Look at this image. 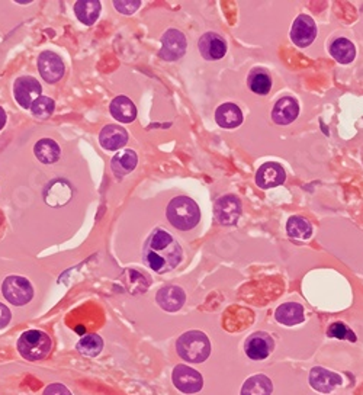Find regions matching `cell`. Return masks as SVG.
Masks as SVG:
<instances>
[{
    "instance_id": "83f0119b",
    "label": "cell",
    "mask_w": 363,
    "mask_h": 395,
    "mask_svg": "<svg viewBox=\"0 0 363 395\" xmlns=\"http://www.w3.org/2000/svg\"><path fill=\"white\" fill-rule=\"evenodd\" d=\"M330 54L342 64H349L356 56V48L352 41L346 38L334 40L330 45Z\"/></svg>"
},
{
    "instance_id": "277c9868",
    "label": "cell",
    "mask_w": 363,
    "mask_h": 395,
    "mask_svg": "<svg viewBox=\"0 0 363 395\" xmlns=\"http://www.w3.org/2000/svg\"><path fill=\"white\" fill-rule=\"evenodd\" d=\"M51 338L45 331L28 330L18 340V352L26 360H42L51 352Z\"/></svg>"
},
{
    "instance_id": "ac0fdd59",
    "label": "cell",
    "mask_w": 363,
    "mask_h": 395,
    "mask_svg": "<svg viewBox=\"0 0 363 395\" xmlns=\"http://www.w3.org/2000/svg\"><path fill=\"white\" fill-rule=\"evenodd\" d=\"M299 114V105L296 99L291 96H285L279 99L272 111V119L277 125H288L298 118Z\"/></svg>"
},
{
    "instance_id": "f1b7e54d",
    "label": "cell",
    "mask_w": 363,
    "mask_h": 395,
    "mask_svg": "<svg viewBox=\"0 0 363 395\" xmlns=\"http://www.w3.org/2000/svg\"><path fill=\"white\" fill-rule=\"evenodd\" d=\"M287 231H288V234L291 237H294V239L309 240L310 237H311V234H313V227L305 218L295 216V217H291L288 220Z\"/></svg>"
},
{
    "instance_id": "ffe728a7",
    "label": "cell",
    "mask_w": 363,
    "mask_h": 395,
    "mask_svg": "<svg viewBox=\"0 0 363 395\" xmlns=\"http://www.w3.org/2000/svg\"><path fill=\"white\" fill-rule=\"evenodd\" d=\"M275 319L277 323L284 326L301 324L305 320V311L304 307L298 302H285L276 308Z\"/></svg>"
},
{
    "instance_id": "7402d4cb",
    "label": "cell",
    "mask_w": 363,
    "mask_h": 395,
    "mask_svg": "<svg viewBox=\"0 0 363 395\" xmlns=\"http://www.w3.org/2000/svg\"><path fill=\"white\" fill-rule=\"evenodd\" d=\"M215 121L221 128H236L243 122V112L236 103H222L215 111Z\"/></svg>"
},
{
    "instance_id": "9a60e30c",
    "label": "cell",
    "mask_w": 363,
    "mask_h": 395,
    "mask_svg": "<svg viewBox=\"0 0 363 395\" xmlns=\"http://www.w3.org/2000/svg\"><path fill=\"white\" fill-rule=\"evenodd\" d=\"M156 301L161 309L167 312H176L183 307L186 301V294L180 286L169 285L160 289L156 295Z\"/></svg>"
},
{
    "instance_id": "4dcf8cb0",
    "label": "cell",
    "mask_w": 363,
    "mask_h": 395,
    "mask_svg": "<svg viewBox=\"0 0 363 395\" xmlns=\"http://www.w3.org/2000/svg\"><path fill=\"white\" fill-rule=\"evenodd\" d=\"M54 110H55V102L48 96H40L38 99L34 100L31 107L33 115L38 119L50 118L54 114Z\"/></svg>"
},
{
    "instance_id": "7c38bea8",
    "label": "cell",
    "mask_w": 363,
    "mask_h": 395,
    "mask_svg": "<svg viewBox=\"0 0 363 395\" xmlns=\"http://www.w3.org/2000/svg\"><path fill=\"white\" fill-rule=\"evenodd\" d=\"M214 214L222 225H234L241 214V204L234 195H226L215 202Z\"/></svg>"
},
{
    "instance_id": "ba28073f",
    "label": "cell",
    "mask_w": 363,
    "mask_h": 395,
    "mask_svg": "<svg viewBox=\"0 0 363 395\" xmlns=\"http://www.w3.org/2000/svg\"><path fill=\"white\" fill-rule=\"evenodd\" d=\"M275 349V340L266 331H256L246 340L244 352L251 360H265Z\"/></svg>"
},
{
    "instance_id": "8992f818",
    "label": "cell",
    "mask_w": 363,
    "mask_h": 395,
    "mask_svg": "<svg viewBox=\"0 0 363 395\" xmlns=\"http://www.w3.org/2000/svg\"><path fill=\"white\" fill-rule=\"evenodd\" d=\"M42 88L33 76H21L13 83V96L23 110H31L35 99L41 96Z\"/></svg>"
},
{
    "instance_id": "30bf717a",
    "label": "cell",
    "mask_w": 363,
    "mask_h": 395,
    "mask_svg": "<svg viewBox=\"0 0 363 395\" xmlns=\"http://www.w3.org/2000/svg\"><path fill=\"white\" fill-rule=\"evenodd\" d=\"M38 70L47 83H57L64 76V63L52 51H42L38 56Z\"/></svg>"
},
{
    "instance_id": "484cf974",
    "label": "cell",
    "mask_w": 363,
    "mask_h": 395,
    "mask_svg": "<svg viewBox=\"0 0 363 395\" xmlns=\"http://www.w3.org/2000/svg\"><path fill=\"white\" fill-rule=\"evenodd\" d=\"M34 154L37 159L44 163V165H52L55 162H59L62 150L59 144L51 138H42L40 140L35 147H34Z\"/></svg>"
},
{
    "instance_id": "d4e9b609",
    "label": "cell",
    "mask_w": 363,
    "mask_h": 395,
    "mask_svg": "<svg viewBox=\"0 0 363 395\" xmlns=\"http://www.w3.org/2000/svg\"><path fill=\"white\" fill-rule=\"evenodd\" d=\"M247 85L256 95H267L272 89V77L263 67H255L247 77Z\"/></svg>"
},
{
    "instance_id": "d6a6232c",
    "label": "cell",
    "mask_w": 363,
    "mask_h": 395,
    "mask_svg": "<svg viewBox=\"0 0 363 395\" xmlns=\"http://www.w3.org/2000/svg\"><path fill=\"white\" fill-rule=\"evenodd\" d=\"M114 6L124 15H132L142 6V2L139 0H117V2H114Z\"/></svg>"
},
{
    "instance_id": "d590c367",
    "label": "cell",
    "mask_w": 363,
    "mask_h": 395,
    "mask_svg": "<svg viewBox=\"0 0 363 395\" xmlns=\"http://www.w3.org/2000/svg\"><path fill=\"white\" fill-rule=\"evenodd\" d=\"M5 125H6V112L4 111L2 107H0V129H4Z\"/></svg>"
},
{
    "instance_id": "9c48e42d",
    "label": "cell",
    "mask_w": 363,
    "mask_h": 395,
    "mask_svg": "<svg viewBox=\"0 0 363 395\" xmlns=\"http://www.w3.org/2000/svg\"><path fill=\"white\" fill-rule=\"evenodd\" d=\"M173 384L183 394H197L204 387L202 375L188 365H178L173 370Z\"/></svg>"
},
{
    "instance_id": "e575fe53",
    "label": "cell",
    "mask_w": 363,
    "mask_h": 395,
    "mask_svg": "<svg viewBox=\"0 0 363 395\" xmlns=\"http://www.w3.org/2000/svg\"><path fill=\"white\" fill-rule=\"evenodd\" d=\"M11 319H12L11 309L5 304L0 302V329L6 327L11 323Z\"/></svg>"
},
{
    "instance_id": "52a82bcc",
    "label": "cell",
    "mask_w": 363,
    "mask_h": 395,
    "mask_svg": "<svg viewBox=\"0 0 363 395\" xmlns=\"http://www.w3.org/2000/svg\"><path fill=\"white\" fill-rule=\"evenodd\" d=\"M186 37L178 30L166 31L161 37V49L159 56L166 61H176L186 52Z\"/></svg>"
},
{
    "instance_id": "836d02e7",
    "label": "cell",
    "mask_w": 363,
    "mask_h": 395,
    "mask_svg": "<svg viewBox=\"0 0 363 395\" xmlns=\"http://www.w3.org/2000/svg\"><path fill=\"white\" fill-rule=\"evenodd\" d=\"M44 395H71V392L63 384H51L44 389Z\"/></svg>"
},
{
    "instance_id": "2e32d148",
    "label": "cell",
    "mask_w": 363,
    "mask_h": 395,
    "mask_svg": "<svg viewBox=\"0 0 363 395\" xmlns=\"http://www.w3.org/2000/svg\"><path fill=\"white\" fill-rule=\"evenodd\" d=\"M342 382H343V379L339 374L331 372V371L325 370V367L316 366L310 371V385L313 387V389H316L318 392L328 394L334 388L342 385Z\"/></svg>"
},
{
    "instance_id": "603a6c76",
    "label": "cell",
    "mask_w": 363,
    "mask_h": 395,
    "mask_svg": "<svg viewBox=\"0 0 363 395\" xmlns=\"http://www.w3.org/2000/svg\"><path fill=\"white\" fill-rule=\"evenodd\" d=\"M137 153L134 150H125L114 155V159L110 160V169H113L114 175L121 180L124 176H127L137 167Z\"/></svg>"
},
{
    "instance_id": "f546056e",
    "label": "cell",
    "mask_w": 363,
    "mask_h": 395,
    "mask_svg": "<svg viewBox=\"0 0 363 395\" xmlns=\"http://www.w3.org/2000/svg\"><path fill=\"white\" fill-rule=\"evenodd\" d=\"M76 349L85 356L89 358H96L102 349H103V340L98 336V334H88V336H83L79 343L76 346Z\"/></svg>"
},
{
    "instance_id": "d6986e66",
    "label": "cell",
    "mask_w": 363,
    "mask_h": 395,
    "mask_svg": "<svg viewBox=\"0 0 363 395\" xmlns=\"http://www.w3.org/2000/svg\"><path fill=\"white\" fill-rule=\"evenodd\" d=\"M285 179V170L277 163H265L256 173V183L262 189H270L282 185Z\"/></svg>"
},
{
    "instance_id": "4316f807",
    "label": "cell",
    "mask_w": 363,
    "mask_h": 395,
    "mask_svg": "<svg viewBox=\"0 0 363 395\" xmlns=\"http://www.w3.org/2000/svg\"><path fill=\"white\" fill-rule=\"evenodd\" d=\"M273 392V382L269 377L263 374H258L250 377L243 388L240 395H270Z\"/></svg>"
},
{
    "instance_id": "7a4b0ae2",
    "label": "cell",
    "mask_w": 363,
    "mask_h": 395,
    "mask_svg": "<svg viewBox=\"0 0 363 395\" xmlns=\"http://www.w3.org/2000/svg\"><path fill=\"white\" fill-rule=\"evenodd\" d=\"M166 214L169 223L180 231H189L197 227L201 221V211L198 204L188 196L173 198L169 206H167Z\"/></svg>"
},
{
    "instance_id": "44dd1931",
    "label": "cell",
    "mask_w": 363,
    "mask_h": 395,
    "mask_svg": "<svg viewBox=\"0 0 363 395\" xmlns=\"http://www.w3.org/2000/svg\"><path fill=\"white\" fill-rule=\"evenodd\" d=\"M110 115L122 124H131L137 118L134 102L127 96H117L109 105Z\"/></svg>"
},
{
    "instance_id": "8fae6325",
    "label": "cell",
    "mask_w": 363,
    "mask_h": 395,
    "mask_svg": "<svg viewBox=\"0 0 363 395\" xmlns=\"http://www.w3.org/2000/svg\"><path fill=\"white\" fill-rule=\"evenodd\" d=\"M317 37V25L309 15H299L291 28V40L299 48H305L314 42Z\"/></svg>"
},
{
    "instance_id": "1f68e13d",
    "label": "cell",
    "mask_w": 363,
    "mask_h": 395,
    "mask_svg": "<svg viewBox=\"0 0 363 395\" xmlns=\"http://www.w3.org/2000/svg\"><path fill=\"white\" fill-rule=\"evenodd\" d=\"M327 336L333 337V338H339V340H349V341H356V334L345 324L340 322L333 323L328 330H327Z\"/></svg>"
},
{
    "instance_id": "3957f363",
    "label": "cell",
    "mask_w": 363,
    "mask_h": 395,
    "mask_svg": "<svg viewBox=\"0 0 363 395\" xmlns=\"http://www.w3.org/2000/svg\"><path fill=\"white\" fill-rule=\"evenodd\" d=\"M176 350L178 355L186 362L202 363L211 355V341L202 331H186L178 338Z\"/></svg>"
},
{
    "instance_id": "e0dca14e",
    "label": "cell",
    "mask_w": 363,
    "mask_h": 395,
    "mask_svg": "<svg viewBox=\"0 0 363 395\" xmlns=\"http://www.w3.org/2000/svg\"><path fill=\"white\" fill-rule=\"evenodd\" d=\"M128 143V133L127 129L117 125V124H109L103 126L99 134V144L102 148L108 151H115L122 148Z\"/></svg>"
},
{
    "instance_id": "cb8c5ba5",
    "label": "cell",
    "mask_w": 363,
    "mask_h": 395,
    "mask_svg": "<svg viewBox=\"0 0 363 395\" xmlns=\"http://www.w3.org/2000/svg\"><path fill=\"white\" fill-rule=\"evenodd\" d=\"M102 5L98 0H79L74 4V13L77 19L88 26L93 25L100 15Z\"/></svg>"
},
{
    "instance_id": "6da1fadb",
    "label": "cell",
    "mask_w": 363,
    "mask_h": 395,
    "mask_svg": "<svg viewBox=\"0 0 363 395\" xmlns=\"http://www.w3.org/2000/svg\"><path fill=\"white\" fill-rule=\"evenodd\" d=\"M183 250L173 235L163 228H156L143 249V260L156 273L173 271L182 261Z\"/></svg>"
},
{
    "instance_id": "5bb4252c",
    "label": "cell",
    "mask_w": 363,
    "mask_h": 395,
    "mask_svg": "<svg viewBox=\"0 0 363 395\" xmlns=\"http://www.w3.org/2000/svg\"><path fill=\"white\" fill-rule=\"evenodd\" d=\"M71 195H73V188L66 179H54L44 189L45 204L54 208H59L69 204Z\"/></svg>"
},
{
    "instance_id": "4fadbf2b",
    "label": "cell",
    "mask_w": 363,
    "mask_h": 395,
    "mask_svg": "<svg viewBox=\"0 0 363 395\" xmlns=\"http://www.w3.org/2000/svg\"><path fill=\"white\" fill-rule=\"evenodd\" d=\"M198 48L205 60L217 61L227 54V41L217 33H207L200 38Z\"/></svg>"
},
{
    "instance_id": "5b68a950",
    "label": "cell",
    "mask_w": 363,
    "mask_h": 395,
    "mask_svg": "<svg viewBox=\"0 0 363 395\" xmlns=\"http://www.w3.org/2000/svg\"><path fill=\"white\" fill-rule=\"evenodd\" d=\"M4 297L15 307H23L34 298V288L23 276H8L2 283Z\"/></svg>"
}]
</instances>
